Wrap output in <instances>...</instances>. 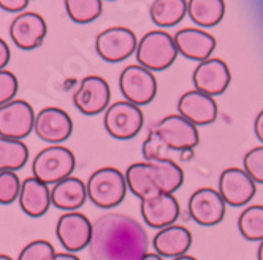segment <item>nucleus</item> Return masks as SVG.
Returning a JSON list of instances; mask_svg holds the SVG:
<instances>
[{
  "instance_id": "f03ea898",
  "label": "nucleus",
  "mask_w": 263,
  "mask_h": 260,
  "mask_svg": "<svg viewBox=\"0 0 263 260\" xmlns=\"http://www.w3.org/2000/svg\"><path fill=\"white\" fill-rule=\"evenodd\" d=\"M87 198L102 210H112L127 195L125 176L115 166H103L93 172L86 182Z\"/></svg>"
},
{
  "instance_id": "cd10ccee",
  "label": "nucleus",
  "mask_w": 263,
  "mask_h": 260,
  "mask_svg": "<svg viewBox=\"0 0 263 260\" xmlns=\"http://www.w3.org/2000/svg\"><path fill=\"white\" fill-rule=\"evenodd\" d=\"M65 11L74 24H89L103 13V0H64Z\"/></svg>"
},
{
  "instance_id": "9d476101",
  "label": "nucleus",
  "mask_w": 263,
  "mask_h": 260,
  "mask_svg": "<svg viewBox=\"0 0 263 260\" xmlns=\"http://www.w3.org/2000/svg\"><path fill=\"white\" fill-rule=\"evenodd\" d=\"M111 89L105 78L99 75L84 77L73 94V105L86 116H97L109 106Z\"/></svg>"
},
{
  "instance_id": "aec40b11",
  "label": "nucleus",
  "mask_w": 263,
  "mask_h": 260,
  "mask_svg": "<svg viewBox=\"0 0 263 260\" xmlns=\"http://www.w3.org/2000/svg\"><path fill=\"white\" fill-rule=\"evenodd\" d=\"M17 200H20V207L24 214L30 217H42L51 208V189L48 184L35 176H29L21 181Z\"/></svg>"
},
{
  "instance_id": "1a4fd4ad",
  "label": "nucleus",
  "mask_w": 263,
  "mask_h": 260,
  "mask_svg": "<svg viewBox=\"0 0 263 260\" xmlns=\"http://www.w3.org/2000/svg\"><path fill=\"white\" fill-rule=\"evenodd\" d=\"M35 111L32 105L21 99L0 106V137L24 140L33 132Z\"/></svg>"
},
{
  "instance_id": "a878e982",
  "label": "nucleus",
  "mask_w": 263,
  "mask_h": 260,
  "mask_svg": "<svg viewBox=\"0 0 263 260\" xmlns=\"http://www.w3.org/2000/svg\"><path fill=\"white\" fill-rule=\"evenodd\" d=\"M187 14V0H154L149 16L159 27H173Z\"/></svg>"
},
{
  "instance_id": "a211bd4d",
  "label": "nucleus",
  "mask_w": 263,
  "mask_h": 260,
  "mask_svg": "<svg viewBox=\"0 0 263 260\" xmlns=\"http://www.w3.org/2000/svg\"><path fill=\"white\" fill-rule=\"evenodd\" d=\"M178 111V115H181L194 125L213 124L219 115V108L214 97L206 96L197 89L187 90L179 97Z\"/></svg>"
},
{
  "instance_id": "412c9836",
  "label": "nucleus",
  "mask_w": 263,
  "mask_h": 260,
  "mask_svg": "<svg viewBox=\"0 0 263 260\" xmlns=\"http://www.w3.org/2000/svg\"><path fill=\"white\" fill-rule=\"evenodd\" d=\"M192 233L184 226H168L160 229L153 239V246L156 254L162 258H173L178 255H184L192 246Z\"/></svg>"
},
{
  "instance_id": "c85d7f7f",
  "label": "nucleus",
  "mask_w": 263,
  "mask_h": 260,
  "mask_svg": "<svg viewBox=\"0 0 263 260\" xmlns=\"http://www.w3.org/2000/svg\"><path fill=\"white\" fill-rule=\"evenodd\" d=\"M238 229L248 241H263V205H252L242 210Z\"/></svg>"
},
{
  "instance_id": "c756f323",
  "label": "nucleus",
  "mask_w": 263,
  "mask_h": 260,
  "mask_svg": "<svg viewBox=\"0 0 263 260\" xmlns=\"http://www.w3.org/2000/svg\"><path fill=\"white\" fill-rule=\"evenodd\" d=\"M21 191V179L16 172H0V205H11Z\"/></svg>"
},
{
  "instance_id": "4468645a",
  "label": "nucleus",
  "mask_w": 263,
  "mask_h": 260,
  "mask_svg": "<svg viewBox=\"0 0 263 260\" xmlns=\"http://www.w3.org/2000/svg\"><path fill=\"white\" fill-rule=\"evenodd\" d=\"M257 184L254 179L238 166L223 170L219 178V194L225 205L242 207L255 197Z\"/></svg>"
},
{
  "instance_id": "0eeeda50",
  "label": "nucleus",
  "mask_w": 263,
  "mask_h": 260,
  "mask_svg": "<svg viewBox=\"0 0 263 260\" xmlns=\"http://www.w3.org/2000/svg\"><path fill=\"white\" fill-rule=\"evenodd\" d=\"M119 89L124 100L137 106L151 103L157 96V80L151 70L140 64L127 65L119 77Z\"/></svg>"
},
{
  "instance_id": "79ce46f5",
  "label": "nucleus",
  "mask_w": 263,
  "mask_h": 260,
  "mask_svg": "<svg viewBox=\"0 0 263 260\" xmlns=\"http://www.w3.org/2000/svg\"><path fill=\"white\" fill-rule=\"evenodd\" d=\"M108 2H112V0H108Z\"/></svg>"
},
{
  "instance_id": "39448f33",
  "label": "nucleus",
  "mask_w": 263,
  "mask_h": 260,
  "mask_svg": "<svg viewBox=\"0 0 263 260\" xmlns=\"http://www.w3.org/2000/svg\"><path fill=\"white\" fill-rule=\"evenodd\" d=\"M77 159L71 150L62 144H51L42 150L32 162V173L45 184H55L74 172Z\"/></svg>"
},
{
  "instance_id": "7ed1b4c3",
  "label": "nucleus",
  "mask_w": 263,
  "mask_h": 260,
  "mask_svg": "<svg viewBox=\"0 0 263 260\" xmlns=\"http://www.w3.org/2000/svg\"><path fill=\"white\" fill-rule=\"evenodd\" d=\"M135 55L141 67L154 73L170 67L176 61L178 49L173 36L168 32L151 30L138 40Z\"/></svg>"
},
{
  "instance_id": "4be33fe9",
  "label": "nucleus",
  "mask_w": 263,
  "mask_h": 260,
  "mask_svg": "<svg viewBox=\"0 0 263 260\" xmlns=\"http://www.w3.org/2000/svg\"><path fill=\"white\" fill-rule=\"evenodd\" d=\"M87 200L86 182L80 178L68 176L55 182L51 189V205L64 213L78 211Z\"/></svg>"
},
{
  "instance_id": "9b49d317",
  "label": "nucleus",
  "mask_w": 263,
  "mask_h": 260,
  "mask_svg": "<svg viewBox=\"0 0 263 260\" xmlns=\"http://www.w3.org/2000/svg\"><path fill=\"white\" fill-rule=\"evenodd\" d=\"M92 222L80 211L64 213L55 226V236L67 252H80L89 246Z\"/></svg>"
},
{
  "instance_id": "473e14b6",
  "label": "nucleus",
  "mask_w": 263,
  "mask_h": 260,
  "mask_svg": "<svg viewBox=\"0 0 263 260\" xmlns=\"http://www.w3.org/2000/svg\"><path fill=\"white\" fill-rule=\"evenodd\" d=\"M20 89V83L13 71L4 68L0 70V106L11 102Z\"/></svg>"
},
{
  "instance_id": "423d86ee",
  "label": "nucleus",
  "mask_w": 263,
  "mask_h": 260,
  "mask_svg": "<svg viewBox=\"0 0 263 260\" xmlns=\"http://www.w3.org/2000/svg\"><path fill=\"white\" fill-rule=\"evenodd\" d=\"M144 124V115L141 106H137L127 100L111 103L105 109L103 125L109 137L116 140L135 138Z\"/></svg>"
},
{
  "instance_id": "f3484780",
  "label": "nucleus",
  "mask_w": 263,
  "mask_h": 260,
  "mask_svg": "<svg viewBox=\"0 0 263 260\" xmlns=\"http://www.w3.org/2000/svg\"><path fill=\"white\" fill-rule=\"evenodd\" d=\"M140 211L146 226L153 229H165L173 226L181 214L179 203L173 194H159L151 198L140 200Z\"/></svg>"
},
{
  "instance_id": "ddd939ff",
  "label": "nucleus",
  "mask_w": 263,
  "mask_h": 260,
  "mask_svg": "<svg viewBox=\"0 0 263 260\" xmlns=\"http://www.w3.org/2000/svg\"><path fill=\"white\" fill-rule=\"evenodd\" d=\"M33 132L49 144H62L73 132V121L65 109L46 106L35 115Z\"/></svg>"
},
{
  "instance_id": "e433bc0d",
  "label": "nucleus",
  "mask_w": 263,
  "mask_h": 260,
  "mask_svg": "<svg viewBox=\"0 0 263 260\" xmlns=\"http://www.w3.org/2000/svg\"><path fill=\"white\" fill-rule=\"evenodd\" d=\"M52 260H81L78 255H74L73 252H55Z\"/></svg>"
},
{
  "instance_id": "2eb2a0df",
  "label": "nucleus",
  "mask_w": 263,
  "mask_h": 260,
  "mask_svg": "<svg viewBox=\"0 0 263 260\" xmlns=\"http://www.w3.org/2000/svg\"><path fill=\"white\" fill-rule=\"evenodd\" d=\"M225 201L222 200L217 189L201 188L195 191L189 198V216L200 226L213 227L222 222L225 216Z\"/></svg>"
},
{
  "instance_id": "f257e3e1",
  "label": "nucleus",
  "mask_w": 263,
  "mask_h": 260,
  "mask_svg": "<svg viewBox=\"0 0 263 260\" xmlns=\"http://www.w3.org/2000/svg\"><path fill=\"white\" fill-rule=\"evenodd\" d=\"M92 260H140L149 252V236L141 222L122 213H105L92 222Z\"/></svg>"
},
{
  "instance_id": "20e7f679",
  "label": "nucleus",
  "mask_w": 263,
  "mask_h": 260,
  "mask_svg": "<svg viewBox=\"0 0 263 260\" xmlns=\"http://www.w3.org/2000/svg\"><path fill=\"white\" fill-rule=\"evenodd\" d=\"M162 147L172 151H192L200 141L197 125L184 119L181 115H168L149 128Z\"/></svg>"
},
{
  "instance_id": "f704fd0d",
  "label": "nucleus",
  "mask_w": 263,
  "mask_h": 260,
  "mask_svg": "<svg viewBox=\"0 0 263 260\" xmlns=\"http://www.w3.org/2000/svg\"><path fill=\"white\" fill-rule=\"evenodd\" d=\"M10 59H11L10 46L7 45V42L4 39H0V70H4L8 65Z\"/></svg>"
},
{
  "instance_id": "f8f14e48",
  "label": "nucleus",
  "mask_w": 263,
  "mask_h": 260,
  "mask_svg": "<svg viewBox=\"0 0 263 260\" xmlns=\"http://www.w3.org/2000/svg\"><path fill=\"white\" fill-rule=\"evenodd\" d=\"M48 32L45 17L35 11H23L10 24V39L16 48L32 51L42 46Z\"/></svg>"
},
{
  "instance_id": "2f4dec72",
  "label": "nucleus",
  "mask_w": 263,
  "mask_h": 260,
  "mask_svg": "<svg viewBox=\"0 0 263 260\" xmlns=\"http://www.w3.org/2000/svg\"><path fill=\"white\" fill-rule=\"evenodd\" d=\"M244 172H246L255 184H263V146L251 150L242 159Z\"/></svg>"
},
{
  "instance_id": "c9c22d12",
  "label": "nucleus",
  "mask_w": 263,
  "mask_h": 260,
  "mask_svg": "<svg viewBox=\"0 0 263 260\" xmlns=\"http://www.w3.org/2000/svg\"><path fill=\"white\" fill-rule=\"evenodd\" d=\"M254 130H255V135L257 138L263 143V109L257 115L255 122H254Z\"/></svg>"
},
{
  "instance_id": "6e6552de",
  "label": "nucleus",
  "mask_w": 263,
  "mask_h": 260,
  "mask_svg": "<svg viewBox=\"0 0 263 260\" xmlns=\"http://www.w3.org/2000/svg\"><path fill=\"white\" fill-rule=\"evenodd\" d=\"M138 39L134 30L122 26L108 27L97 35L96 51L108 64H119L135 54Z\"/></svg>"
},
{
  "instance_id": "bb28decb",
  "label": "nucleus",
  "mask_w": 263,
  "mask_h": 260,
  "mask_svg": "<svg viewBox=\"0 0 263 260\" xmlns=\"http://www.w3.org/2000/svg\"><path fill=\"white\" fill-rule=\"evenodd\" d=\"M29 159V147L23 140L0 137V172H17Z\"/></svg>"
},
{
  "instance_id": "dca6fc26",
  "label": "nucleus",
  "mask_w": 263,
  "mask_h": 260,
  "mask_svg": "<svg viewBox=\"0 0 263 260\" xmlns=\"http://www.w3.org/2000/svg\"><path fill=\"white\" fill-rule=\"evenodd\" d=\"M192 81L197 90L214 97L227 90L232 81V73L229 65L222 59H206L201 61L194 70Z\"/></svg>"
},
{
  "instance_id": "4c0bfd02",
  "label": "nucleus",
  "mask_w": 263,
  "mask_h": 260,
  "mask_svg": "<svg viewBox=\"0 0 263 260\" xmlns=\"http://www.w3.org/2000/svg\"><path fill=\"white\" fill-rule=\"evenodd\" d=\"M140 260H163L159 254H156V252H147V254H144Z\"/></svg>"
},
{
  "instance_id": "6ab92c4d",
  "label": "nucleus",
  "mask_w": 263,
  "mask_h": 260,
  "mask_svg": "<svg viewBox=\"0 0 263 260\" xmlns=\"http://www.w3.org/2000/svg\"><path fill=\"white\" fill-rule=\"evenodd\" d=\"M176 49L179 54L191 61H206L210 59L216 48V39L201 29L195 27H185L175 33L173 36Z\"/></svg>"
},
{
  "instance_id": "72a5a7b5",
  "label": "nucleus",
  "mask_w": 263,
  "mask_h": 260,
  "mask_svg": "<svg viewBox=\"0 0 263 260\" xmlns=\"http://www.w3.org/2000/svg\"><path fill=\"white\" fill-rule=\"evenodd\" d=\"M29 2L30 0H0V8L7 13H23Z\"/></svg>"
},
{
  "instance_id": "5701e85b",
  "label": "nucleus",
  "mask_w": 263,
  "mask_h": 260,
  "mask_svg": "<svg viewBox=\"0 0 263 260\" xmlns=\"http://www.w3.org/2000/svg\"><path fill=\"white\" fill-rule=\"evenodd\" d=\"M149 165L153 179L160 194H175L184 182V172L181 166L170 157H157L144 160Z\"/></svg>"
},
{
  "instance_id": "ea45409f",
  "label": "nucleus",
  "mask_w": 263,
  "mask_h": 260,
  "mask_svg": "<svg viewBox=\"0 0 263 260\" xmlns=\"http://www.w3.org/2000/svg\"><path fill=\"white\" fill-rule=\"evenodd\" d=\"M257 258L263 260V241H260V246H258V251H257Z\"/></svg>"
},
{
  "instance_id": "7c9ffc66",
  "label": "nucleus",
  "mask_w": 263,
  "mask_h": 260,
  "mask_svg": "<svg viewBox=\"0 0 263 260\" xmlns=\"http://www.w3.org/2000/svg\"><path fill=\"white\" fill-rule=\"evenodd\" d=\"M55 255L54 246L46 239H33L23 248L16 260H52Z\"/></svg>"
},
{
  "instance_id": "a19ab883",
  "label": "nucleus",
  "mask_w": 263,
  "mask_h": 260,
  "mask_svg": "<svg viewBox=\"0 0 263 260\" xmlns=\"http://www.w3.org/2000/svg\"><path fill=\"white\" fill-rule=\"evenodd\" d=\"M0 260H14L13 257L7 255V254H0Z\"/></svg>"
},
{
  "instance_id": "393cba45",
  "label": "nucleus",
  "mask_w": 263,
  "mask_h": 260,
  "mask_svg": "<svg viewBox=\"0 0 263 260\" xmlns=\"http://www.w3.org/2000/svg\"><path fill=\"white\" fill-rule=\"evenodd\" d=\"M225 13L223 0H187V14L201 27L217 26Z\"/></svg>"
},
{
  "instance_id": "58836bf2",
  "label": "nucleus",
  "mask_w": 263,
  "mask_h": 260,
  "mask_svg": "<svg viewBox=\"0 0 263 260\" xmlns=\"http://www.w3.org/2000/svg\"><path fill=\"white\" fill-rule=\"evenodd\" d=\"M172 260H197L194 255H187V254H184V255H178V257H173Z\"/></svg>"
},
{
  "instance_id": "b1692460",
  "label": "nucleus",
  "mask_w": 263,
  "mask_h": 260,
  "mask_svg": "<svg viewBox=\"0 0 263 260\" xmlns=\"http://www.w3.org/2000/svg\"><path fill=\"white\" fill-rule=\"evenodd\" d=\"M127 191H130L140 200L151 198L159 195V189L153 179L151 170H149L147 162H135L132 163L124 173Z\"/></svg>"
}]
</instances>
